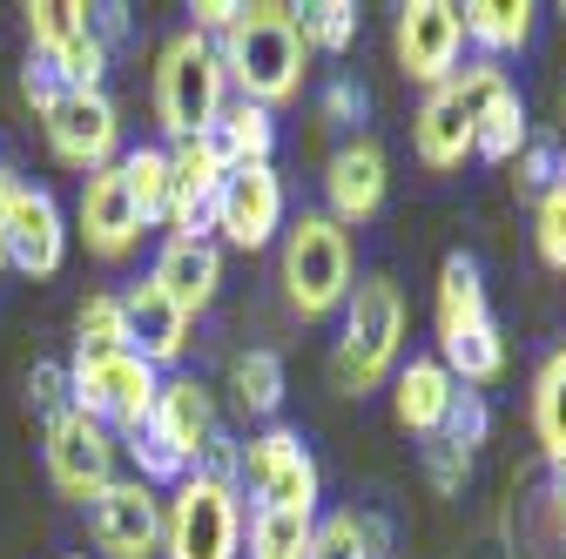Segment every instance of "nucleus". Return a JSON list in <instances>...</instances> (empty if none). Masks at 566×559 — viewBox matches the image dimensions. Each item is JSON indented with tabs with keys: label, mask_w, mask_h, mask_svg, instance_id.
<instances>
[{
	"label": "nucleus",
	"mask_w": 566,
	"mask_h": 559,
	"mask_svg": "<svg viewBox=\"0 0 566 559\" xmlns=\"http://www.w3.org/2000/svg\"><path fill=\"white\" fill-rule=\"evenodd\" d=\"M115 452H122V445H115V432H108V425H95V418H82L75 404L48 418V478L61 485L67 499L95 506L108 485H115Z\"/></svg>",
	"instance_id": "nucleus-10"
},
{
	"label": "nucleus",
	"mask_w": 566,
	"mask_h": 559,
	"mask_svg": "<svg viewBox=\"0 0 566 559\" xmlns=\"http://www.w3.org/2000/svg\"><path fill=\"white\" fill-rule=\"evenodd\" d=\"M398 351H405V297L391 276H358L344 297V337L331 351V378L344 398H365L378 391L391 371H398Z\"/></svg>",
	"instance_id": "nucleus-3"
},
{
	"label": "nucleus",
	"mask_w": 566,
	"mask_h": 559,
	"mask_svg": "<svg viewBox=\"0 0 566 559\" xmlns=\"http://www.w3.org/2000/svg\"><path fill=\"white\" fill-rule=\"evenodd\" d=\"M230 82H223V54L217 41H202L196 28L169 34L156 54V122L169 128V143H196L209 135V122L223 115Z\"/></svg>",
	"instance_id": "nucleus-4"
},
{
	"label": "nucleus",
	"mask_w": 566,
	"mask_h": 559,
	"mask_svg": "<svg viewBox=\"0 0 566 559\" xmlns=\"http://www.w3.org/2000/svg\"><path fill=\"white\" fill-rule=\"evenodd\" d=\"M559 176H566V169H559V156H553L546 143H526V149H520V189L546 196V189H553Z\"/></svg>",
	"instance_id": "nucleus-39"
},
{
	"label": "nucleus",
	"mask_w": 566,
	"mask_h": 559,
	"mask_svg": "<svg viewBox=\"0 0 566 559\" xmlns=\"http://www.w3.org/2000/svg\"><path fill=\"white\" fill-rule=\"evenodd\" d=\"M472 102H479L472 75H452L446 88L424 95V108L411 115V149H418L424 169L446 176V169H459L472 156Z\"/></svg>",
	"instance_id": "nucleus-18"
},
{
	"label": "nucleus",
	"mask_w": 566,
	"mask_h": 559,
	"mask_svg": "<svg viewBox=\"0 0 566 559\" xmlns=\"http://www.w3.org/2000/svg\"><path fill=\"white\" fill-rule=\"evenodd\" d=\"M230 250H263L276 230H283V176L270 162H250V169H230L223 176V196H217V223Z\"/></svg>",
	"instance_id": "nucleus-15"
},
{
	"label": "nucleus",
	"mask_w": 566,
	"mask_h": 559,
	"mask_svg": "<svg viewBox=\"0 0 566 559\" xmlns=\"http://www.w3.org/2000/svg\"><path fill=\"white\" fill-rule=\"evenodd\" d=\"M149 425H156V439H163L189 472L209 458V445H217V432H223V425H217V398H209V384H196V378H163Z\"/></svg>",
	"instance_id": "nucleus-21"
},
{
	"label": "nucleus",
	"mask_w": 566,
	"mask_h": 559,
	"mask_svg": "<svg viewBox=\"0 0 566 559\" xmlns=\"http://www.w3.org/2000/svg\"><path fill=\"white\" fill-rule=\"evenodd\" d=\"M350 284H358V256H350V230L331 217H297L283 230V297L297 317H331L344 310Z\"/></svg>",
	"instance_id": "nucleus-5"
},
{
	"label": "nucleus",
	"mask_w": 566,
	"mask_h": 559,
	"mask_svg": "<svg viewBox=\"0 0 566 559\" xmlns=\"http://www.w3.org/2000/svg\"><path fill=\"white\" fill-rule=\"evenodd\" d=\"M358 532H365V552H371V559H391V519L358 513Z\"/></svg>",
	"instance_id": "nucleus-42"
},
{
	"label": "nucleus",
	"mask_w": 566,
	"mask_h": 559,
	"mask_svg": "<svg viewBox=\"0 0 566 559\" xmlns=\"http://www.w3.org/2000/svg\"><path fill=\"white\" fill-rule=\"evenodd\" d=\"M559 14H566V8H559Z\"/></svg>",
	"instance_id": "nucleus-45"
},
{
	"label": "nucleus",
	"mask_w": 566,
	"mask_h": 559,
	"mask_svg": "<svg viewBox=\"0 0 566 559\" xmlns=\"http://www.w3.org/2000/svg\"><path fill=\"white\" fill-rule=\"evenodd\" d=\"M485 432H492V411H485V398L459 384V398H452V418H446V432H439V439H452L459 452H472V445H485Z\"/></svg>",
	"instance_id": "nucleus-36"
},
{
	"label": "nucleus",
	"mask_w": 566,
	"mask_h": 559,
	"mask_svg": "<svg viewBox=\"0 0 566 559\" xmlns=\"http://www.w3.org/2000/svg\"><path fill=\"white\" fill-rule=\"evenodd\" d=\"M398 67L424 88H446L459 75V48H465V28H459V8L452 0H405L398 8Z\"/></svg>",
	"instance_id": "nucleus-13"
},
{
	"label": "nucleus",
	"mask_w": 566,
	"mask_h": 559,
	"mask_svg": "<svg viewBox=\"0 0 566 559\" xmlns=\"http://www.w3.org/2000/svg\"><path fill=\"white\" fill-rule=\"evenodd\" d=\"M122 182L142 209V230L169 223V149H128L122 156Z\"/></svg>",
	"instance_id": "nucleus-30"
},
{
	"label": "nucleus",
	"mask_w": 566,
	"mask_h": 559,
	"mask_svg": "<svg viewBox=\"0 0 566 559\" xmlns=\"http://www.w3.org/2000/svg\"><path fill=\"white\" fill-rule=\"evenodd\" d=\"M559 108H566V95H559Z\"/></svg>",
	"instance_id": "nucleus-44"
},
{
	"label": "nucleus",
	"mask_w": 566,
	"mask_h": 559,
	"mask_svg": "<svg viewBox=\"0 0 566 559\" xmlns=\"http://www.w3.org/2000/svg\"><path fill=\"white\" fill-rule=\"evenodd\" d=\"M28 34H34V54L54 61V75L67 88H102L108 48H102L82 0H28Z\"/></svg>",
	"instance_id": "nucleus-11"
},
{
	"label": "nucleus",
	"mask_w": 566,
	"mask_h": 559,
	"mask_svg": "<svg viewBox=\"0 0 566 559\" xmlns=\"http://www.w3.org/2000/svg\"><path fill=\"white\" fill-rule=\"evenodd\" d=\"M28 404L48 411V418L67 411V365H34V371H28Z\"/></svg>",
	"instance_id": "nucleus-38"
},
{
	"label": "nucleus",
	"mask_w": 566,
	"mask_h": 559,
	"mask_svg": "<svg viewBox=\"0 0 566 559\" xmlns=\"http://www.w3.org/2000/svg\"><path fill=\"white\" fill-rule=\"evenodd\" d=\"M21 88H28V102H34V108H48V102H61V95H67V82L54 75V61H48V54H34V61H28Z\"/></svg>",
	"instance_id": "nucleus-40"
},
{
	"label": "nucleus",
	"mask_w": 566,
	"mask_h": 559,
	"mask_svg": "<svg viewBox=\"0 0 566 559\" xmlns=\"http://www.w3.org/2000/svg\"><path fill=\"white\" fill-rule=\"evenodd\" d=\"M202 143L217 149V162H223V169L270 162V156H276V115H270V108H256V102H223V115L209 122Z\"/></svg>",
	"instance_id": "nucleus-26"
},
{
	"label": "nucleus",
	"mask_w": 566,
	"mask_h": 559,
	"mask_svg": "<svg viewBox=\"0 0 566 559\" xmlns=\"http://www.w3.org/2000/svg\"><path fill=\"white\" fill-rule=\"evenodd\" d=\"M385 189H391L385 149L371 143V135H350V143L331 156V169H324V196H331L324 217L344 223V230H358V223H371L378 209H385Z\"/></svg>",
	"instance_id": "nucleus-16"
},
{
	"label": "nucleus",
	"mask_w": 566,
	"mask_h": 559,
	"mask_svg": "<svg viewBox=\"0 0 566 559\" xmlns=\"http://www.w3.org/2000/svg\"><path fill=\"white\" fill-rule=\"evenodd\" d=\"M88 539L108 559H149V552H163V499H156V485L115 478L108 493L88 506Z\"/></svg>",
	"instance_id": "nucleus-14"
},
{
	"label": "nucleus",
	"mask_w": 566,
	"mask_h": 559,
	"mask_svg": "<svg viewBox=\"0 0 566 559\" xmlns=\"http://www.w3.org/2000/svg\"><path fill=\"white\" fill-rule=\"evenodd\" d=\"M432 330H439V365L479 391L506 371V330L492 317V297H485V276L465 250H452L439 263V304H432Z\"/></svg>",
	"instance_id": "nucleus-1"
},
{
	"label": "nucleus",
	"mask_w": 566,
	"mask_h": 559,
	"mask_svg": "<svg viewBox=\"0 0 566 559\" xmlns=\"http://www.w3.org/2000/svg\"><path fill=\"white\" fill-rule=\"evenodd\" d=\"M122 317H128V351L142 358V365H176L182 351H189V317L156 291V284H128L122 291Z\"/></svg>",
	"instance_id": "nucleus-24"
},
{
	"label": "nucleus",
	"mask_w": 566,
	"mask_h": 559,
	"mask_svg": "<svg viewBox=\"0 0 566 559\" xmlns=\"http://www.w3.org/2000/svg\"><path fill=\"white\" fill-rule=\"evenodd\" d=\"M230 398L243 418H276L283 411V358L276 351H237L230 358Z\"/></svg>",
	"instance_id": "nucleus-29"
},
{
	"label": "nucleus",
	"mask_w": 566,
	"mask_h": 559,
	"mask_svg": "<svg viewBox=\"0 0 566 559\" xmlns=\"http://www.w3.org/2000/svg\"><path fill=\"white\" fill-rule=\"evenodd\" d=\"M41 128H48L54 162L82 169V176L108 169V162H115V149H122V108H115L102 88H67L61 102H48V108H41Z\"/></svg>",
	"instance_id": "nucleus-9"
},
{
	"label": "nucleus",
	"mask_w": 566,
	"mask_h": 559,
	"mask_svg": "<svg viewBox=\"0 0 566 559\" xmlns=\"http://www.w3.org/2000/svg\"><path fill=\"white\" fill-rule=\"evenodd\" d=\"M452 398H459V378L439 358H411L391 371V411L411 439H439L446 418H452Z\"/></svg>",
	"instance_id": "nucleus-23"
},
{
	"label": "nucleus",
	"mask_w": 566,
	"mask_h": 559,
	"mask_svg": "<svg viewBox=\"0 0 566 559\" xmlns=\"http://www.w3.org/2000/svg\"><path fill=\"white\" fill-rule=\"evenodd\" d=\"M75 337H82V351H128L122 297H88V304L75 310Z\"/></svg>",
	"instance_id": "nucleus-33"
},
{
	"label": "nucleus",
	"mask_w": 566,
	"mask_h": 559,
	"mask_svg": "<svg viewBox=\"0 0 566 559\" xmlns=\"http://www.w3.org/2000/svg\"><path fill=\"white\" fill-rule=\"evenodd\" d=\"M0 270H8V250H0Z\"/></svg>",
	"instance_id": "nucleus-43"
},
{
	"label": "nucleus",
	"mask_w": 566,
	"mask_h": 559,
	"mask_svg": "<svg viewBox=\"0 0 566 559\" xmlns=\"http://www.w3.org/2000/svg\"><path fill=\"white\" fill-rule=\"evenodd\" d=\"M0 250H8V270H21V276H54L67 263L61 202L34 182H14L8 202H0Z\"/></svg>",
	"instance_id": "nucleus-12"
},
{
	"label": "nucleus",
	"mask_w": 566,
	"mask_h": 559,
	"mask_svg": "<svg viewBox=\"0 0 566 559\" xmlns=\"http://www.w3.org/2000/svg\"><path fill=\"white\" fill-rule=\"evenodd\" d=\"M533 223H539V230H533V236H539V263H546V270H566V176L539 196V217H533Z\"/></svg>",
	"instance_id": "nucleus-34"
},
{
	"label": "nucleus",
	"mask_w": 566,
	"mask_h": 559,
	"mask_svg": "<svg viewBox=\"0 0 566 559\" xmlns=\"http://www.w3.org/2000/svg\"><path fill=\"white\" fill-rule=\"evenodd\" d=\"M424 478H432V493H465L472 452H459L452 439H424Z\"/></svg>",
	"instance_id": "nucleus-37"
},
{
	"label": "nucleus",
	"mask_w": 566,
	"mask_h": 559,
	"mask_svg": "<svg viewBox=\"0 0 566 559\" xmlns=\"http://www.w3.org/2000/svg\"><path fill=\"white\" fill-rule=\"evenodd\" d=\"M75 230H82V243H88L102 263H122V256L142 243V209H135V196H128V182H122V162H108V169H95V176L82 182Z\"/></svg>",
	"instance_id": "nucleus-17"
},
{
	"label": "nucleus",
	"mask_w": 566,
	"mask_h": 559,
	"mask_svg": "<svg viewBox=\"0 0 566 559\" xmlns=\"http://www.w3.org/2000/svg\"><path fill=\"white\" fill-rule=\"evenodd\" d=\"M223 162L217 149L202 143H176L169 149V236H202L209 223H217V196H223Z\"/></svg>",
	"instance_id": "nucleus-20"
},
{
	"label": "nucleus",
	"mask_w": 566,
	"mask_h": 559,
	"mask_svg": "<svg viewBox=\"0 0 566 559\" xmlns=\"http://www.w3.org/2000/svg\"><path fill=\"white\" fill-rule=\"evenodd\" d=\"M465 41H479L485 54H520L533 41V8L526 0H465L459 8Z\"/></svg>",
	"instance_id": "nucleus-27"
},
{
	"label": "nucleus",
	"mask_w": 566,
	"mask_h": 559,
	"mask_svg": "<svg viewBox=\"0 0 566 559\" xmlns=\"http://www.w3.org/2000/svg\"><path fill=\"white\" fill-rule=\"evenodd\" d=\"M115 445L135 458V478H142V485H182V478H189V465L156 439L149 418H142V425H128V432H115Z\"/></svg>",
	"instance_id": "nucleus-31"
},
{
	"label": "nucleus",
	"mask_w": 566,
	"mask_h": 559,
	"mask_svg": "<svg viewBox=\"0 0 566 559\" xmlns=\"http://www.w3.org/2000/svg\"><path fill=\"white\" fill-rule=\"evenodd\" d=\"M297 34H304V54H344L358 41V8L350 0H317V8H297Z\"/></svg>",
	"instance_id": "nucleus-32"
},
{
	"label": "nucleus",
	"mask_w": 566,
	"mask_h": 559,
	"mask_svg": "<svg viewBox=\"0 0 566 559\" xmlns=\"http://www.w3.org/2000/svg\"><path fill=\"white\" fill-rule=\"evenodd\" d=\"M311 559H371L365 552V532H358V513H331L311 526Z\"/></svg>",
	"instance_id": "nucleus-35"
},
{
	"label": "nucleus",
	"mask_w": 566,
	"mask_h": 559,
	"mask_svg": "<svg viewBox=\"0 0 566 559\" xmlns=\"http://www.w3.org/2000/svg\"><path fill=\"white\" fill-rule=\"evenodd\" d=\"M156 391H163V371L142 365L135 351H75V365H67V404L108 432L142 425L156 411Z\"/></svg>",
	"instance_id": "nucleus-7"
},
{
	"label": "nucleus",
	"mask_w": 566,
	"mask_h": 559,
	"mask_svg": "<svg viewBox=\"0 0 566 559\" xmlns=\"http://www.w3.org/2000/svg\"><path fill=\"white\" fill-rule=\"evenodd\" d=\"M365 115V88L358 82H331L324 88V122H358Z\"/></svg>",
	"instance_id": "nucleus-41"
},
{
	"label": "nucleus",
	"mask_w": 566,
	"mask_h": 559,
	"mask_svg": "<svg viewBox=\"0 0 566 559\" xmlns=\"http://www.w3.org/2000/svg\"><path fill=\"white\" fill-rule=\"evenodd\" d=\"M149 284L196 324L209 304H217V291H223V250L209 243V236H169L163 256H156V270H149Z\"/></svg>",
	"instance_id": "nucleus-22"
},
{
	"label": "nucleus",
	"mask_w": 566,
	"mask_h": 559,
	"mask_svg": "<svg viewBox=\"0 0 566 559\" xmlns=\"http://www.w3.org/2000/svg\"><path fill=\"white\" fill-rule=\"evenodd\" d=\"M223 54V82H237V102L276 108L304 88V34H297V8L256 0L230 21V34L217 41Z\"/></svg>",
	"instance_id": "nucleus-2"
},
{
	"label": "nucleus",
	"mask_w": 566,
	"mask_h": 559,
	"mask_svg": "<svg viewBox=\"0 0 566 559\" xmlns=\"http://www.w3.org/2000/svg\"><path fill=\"white\" fill-rule=\"evenodd\" d=\"M163 552L169 559H243V493H237V478L189 472L163 506Z\"/></svg>",
	"instance_id": "nucleus-6"
},
{
	"label": "nucleus",
	"mask_w": 566,
	"mask_h": 559,
	"mask_svg": "<svg viewBox=\"0 0 566 559\" xmlns=\"http://www.w3.org/2000/svg\"><path fill=\"white\" fill-rule=\"evenodd\" d=\"M237 485H250L263 506L317 513V458L304 452V439L291 425H270L250 445H237Z\"/></svg>",
	"instance_id": "nucleus-8"
},
{
	"label": "nucleus",
	"mask_w": 566,
	"mask_h": 559,
	"mask_svg": "<svg viewBox=\"0 0 566 559\" xmlns=\"http://www.w3.org/2000/svg\"><path fill=\"white\" fill-rule=\"evenodd\" d=\"M533 432L553 472H566V351H553L533 378Z\"/></svg>",
	"instance_id": "nucleus-28"
},
{
	"label": "nucleus",
	"mask_w": 566,
	"mask_h": 559,
	"mask_svg": "<svg viewBox=\"0 0 566 559\" xmlns=\"http://www.w3.org/2000/svg\"><path fill=\"white\" fill-rule=\"evenodd\" d=\"M513 559H566V472H553L539 493L513 513Z\"/></svg>",
	"instance_id": "nucleus-25"
},
{
	"label": "nucleus",
	"mask_w": 566,
	"mask_h": 559,
	"mask_svg": "<svg viewBox=\"0 0 566 559\" xmlns=\"http://www.w3.org/2000/svg\"><path fill=\"white\" fill-rule=\"evenodd\" d=\"M465 75H472V88H479V102H472V156H479V162H520V149L533 143V135H526V102H520V88H513L492 61L465 67Z\"/></svg>",
	"instance_id": "nucleus-19"
}]
</instances>
